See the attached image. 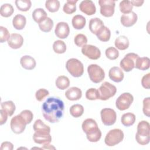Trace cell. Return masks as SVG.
Returning a JSON list of instances; mask_svg holds the SVG:
<instances>
[{
	"mask_svg": "<svg viewBox=\"0 0 150 150\" xmlns=\"http://www.w3.org/2000/svg\"><path fill=\"white\" fill-rule=\"evenodd\" d=\"M33 128L35 132H46V133L50 132V128L49 127V126L46 125L40 119H38L35 121L33 125Z\"/></svg>",
	"mask_w": 150,
	"mask_h": 150,
	"instance_id": "4316f807",
	"label": "cell"
},
{
	"mask_svg": "<svg viewBox=\"0 0 150 150\" xmlns=\"http://www.w3.org/2000/svg\"><path fill=\"white\" fill-rule=\"evenodd\" d=\"M115 46L119 50H125L129 46V40L125 36H120L115 40Z\"/></svg>",
	"mask_w": 150,
	"mask_h": 150,
	"instance_id": "83f0119b",
	"label": "cell"
},
{
	"mask_svg": "<svg viewBox=\"0 0 150 150\" xmlns=\"http://www.w3.org/2000/svg\"><path fill=\"white\" fill-rule=\"evenodd\" d=\"M97 38L102 42H107L110 40L111 36L110 30L106 26H104L101 29L96 35Z\"/></svg>",
	"mask_w": 150,
	"mask_h": 150,
	"instance_id": "4dcf8cb0",
	"label": "cell"
},
{
	"mask_svg": "<svg viewBox=\"0 0 150 150\" xmlns=\"http://www.w3.org/2000/svg\"><path fill=\"white\" fill-rule=\"evenodd\" d=\"M139 57V56L134 53H129L127 54L120 62V67L126 71H131L135 67L136 60Z\"/></svg>",
	"mask_w": 150,
	"mask_h": 150,
	"instance_id": "ba28073f",
	"label": "cell"
},
{
	"mask_svg": "<svg viewBox=\"0 0 150 150\" xmlns=\"http://www.w3.org/2000/svg\"><path fill=\"white\" fill-rule=\"evenodd\" d=\"M49 94V92L48 90L45 88H40L36 92L35 97L38 101H42Z\"/></svg>",
	"mask_w": 150,
	"mask_h": 150,
	"instance_id": "bcb514c9",
	"label": "cell"
},
{
	"mask_svg": "<svg viewBox=\"0 0 150 150\" xmlns=\"http://www.w3.org/2000/svg\"><path fill=\"white\" fill-rule=\"evenodd\" d=\"M138 16L134 12L124 14L121 16V23L125 27H131L133 26L137 21Z\"/></svg>",
	"mask_w": 150,
	"mask_h": 150,
	"instance_id": "2e32d148",
	"label": "cell"
},
{
	"mask_svg": "<svg viewBox=\"0 0 150 150\" xmlns=\"http://www.w3.org/2000/svg\"><path fill=\"white\" fill-rule=\"evenodd\" d=\"M26 121L27 124H30L33 118V114L32 112L31 111L28 110H25L21 111V112L19 114Z\"/></svg>",
	"mask_w": 150,
	"mask_h": 150,
	"instance_id": "f6af8a7d",
	"label": "cell"
},
{
	"mask_svg": "<svg viewBox=\"0 0 150 150\" xmlns=\"http://www.w3.org/2000/svg\"><path fill=\"white\" fill-rule=\"evenodd\" d=\"M100 13L105 17H111L114 13L115 2L112 0H100Z\"/></svg>",
	"mask_w": 150,
	"mask_h": 150,
	"instance_id": "7c38bea8",
	"label": "cell"
},
{
	"mask_svg": "<svg viewBox=\"0 0 150 150\" xmlns=\"http://www.w3.org/2000/svg\"><path fill=\"white\" fill-rule=\"evenodd\" d=\"M54 33L56 36L60 39L66 38L70 33V28L69 25L66 22H60L55 28Z\"/></svg>",
	"mask_w": 150,
	"mask_h": 150,
	"instance_id": "5bb4252c",
	"label": "cell"
},
{
	"mask_svg": "<svg viewBox=\"0 0 150 150\" xmlns=\"http://www.w3.org/2000/svg\"><path fill=\"white\" fill-rule=\"evenodd\" d=\"M134 101L132 95L129 93H124L121 94L115 101L117 108L121 111L128 109Z\"/></svg>",
	"mask_w": 150,
	"mask_h": 150,
	"instance_id": "9c48e42d",
	"label": "cell"
},
{
	"mask_svg": "<svg viewBox=\"0 0 150 150\" xmlns=\"http://www.w3.org/2000/svg\"><path fill=\"white\" fill-rule=\"evenodd\" d=\"M99 93V99L101 100H107L114 96L117 92V88L112 84L105 81L98 89Z\"/></svg>",
	"mask_w": 150,
	"mask_h": 150,
	"instance_id": "52a82bcc",
	"label": "cell"
},
{
	"mask_svg": "<svg viewBox=\"0 0 150 150\" xmlns=\"http://www.w3.org/2000/svg\"><path fill=\"white\" fill-rule=\"evenodd\" d=\"M77 0H67L64 4L63 10L66 14H71L76 11V4L77 2Z\"/></svg>",
	"mask_w": 150,
	"mask_h": 150,
	"instance_id": "1f68e13d",
	"label": "cell"
},
{
	"mask_svg": "<svg viewBox=\"0 0 150 150\" xmlns=\"http://www.w3.org/2000/svg\"><path fill=\"white\" fill-rule=\"evenodd\" d=\"M26 125L27 123L26 121L20 114L13 117L11 120V128L13 132L17 134L22 133L24 131Z\"/></svg>",
	"mask_w": 150,
	"mask_h": 150,
	"instance_id": "30bf717a",
	"label": "cell"
},
{
	"mask_svg": "<svg viewBox=\"0 0 150 150\" xmlns=\"http://www.w3.org/2000/svg\"><path fill=\"white\" fill-rule=\"evenodd\" d=\"M123 131L118 128L110 130L106 135L104 142L108 146H113L121 142L124 139Z\"/></svg>",
	"mask_w": 150,
	"mask_h": 150,
	"instance_id": "5b68a950",
	"label": "cell"
},
{
	"mask_svg": "<svg viewBox=\"0 0 150 150\" xmlns=\"http://www.w3.org/2000/svg\"><path fill=\"white\" fill-rule=\"evenodd\" d=\"M87 72L91 81L94 83H100L105 77L104 70L96 64H91L87 67Z\"/></svg>",
	"mask_w": 150,
	"mask_h": 150,
	"instance_id": "8992f818",
	"label": "cell"
},
{
	"mask_svg": "<svg viewBox=\"0 0 150 150\" xmlns=\"http://www.w3.org/2000/svg\"><path fill=\"white\" fill-rule=\"evenodd\" d=\"M121 123L125 127H129L132 125L135 121V115L131 112H127L124 114L121 118Z\"/></svg>",
	"mask_w": 150,
	"mask_h": 150,
	"instance_id": "f1b7e54d",
	"label": "cell"
},
{
	"mask_svg": "<svg viewBox=\"0 0 150 150\" xmlns=\"http://www.w3.org/2000/svg\"><path fill=\"white\" fill-rule=\"evenodd\" d=\"M86 97L90 100H96L99 99V93L97 89L91 88L88 89L86 93Z\"/></svg>",
	"mask_w": 150,
	"mask_h": 150,
	"instance_id": "b9f144b4",
	"label": "cell"
},
{
	"mask_svg": "<svg viewBox=\"0 0 150 150\" xmlns=\"http://www.w3.org/2000/svg\"><path fill=\"white\" fill-rule=\"evenodd\" d=\"M53 49L55 53L58 54H62L64 53L66 50V45L63 41L61 40H57L53 43Z\"/></svg>",
	"mask_w": 150,
	"mask_h": 150,
	"instance_id": "f35d334b",
	"label": "cell"
},
{
	"mask_svg": "<svg viewBox=\"0 0 150 150\" xmlns=\"http://www.w3.org/2000/svg\"><path fill=\"white\" fill-rule=\"evenodd\" d=\"M1 106L2 110H5L9 116H12L15 111V105L12 101H7L1 103Z\"/></svg>",
	"mask_w": 150,
	"mask_h": 150,
	"instance_id": "e575fe53",
	"label": "cell"
},
{
	"mask_svg": "<svg viewBox=\"0 0 150 150\" xmlns=\"http://www.w3.org/2000/svg\"><path fill=\"white\" fill-rule=\"evenodd\" d=\"M84 112V107L81 104H74L70 108V114L75 118L80 117Z\"/></svg>",
	"mask_w": 150,
	"mask_h": 150,
	"instance_id": "d590c367",
	"label": "cell"
},
{
	"mask_svg": "<svg viewBox=\"0 0 150 150\" xmlns=\"http://www.w3.org/2000/svg\"><path fill=\"white\" fill-rule=\"evenodd\" d=\"M74 42L76 45L78 47H83V46L87 45V39L84 35L80 33L74 37Z\"/></svg>",
	"mask_w": 150,
	"mask_h": 150,
	"instance_id": "7bdbcfd3",
	"label": "cell"
},
{
	"mask_svg": "<svg viewBox=\"0 0 150 150\" xmlns=\"http://www.w3.org/2000/svg\"><path fill=\"white\" fill-rule=\"evenodd\" d=\"M119 6L120 11L124 14H127L131 12L133 8V6L130 1L128 0H124L121 1Z\"/></svg>",
	"mask_w": 150,
	"mask_h": 150,
	"instance_id": "ab89813d",
	"label": "cell"
},
{
	"mask_svg": "<svg viewBox=\"0 0 150 150\" xmlns=\"http://www.w3.org/2000/svg\"><path fill=\"white\" fill-rule=\"evenodd\" d=\"M150 73H148L144 75L141 80V84L144 88L149 89L150 88Z\"/></svg>",
	"mask_w": 150,
	"mask_h": 150,
	"instance_id": "c3c4849f",
	"label": "cell"
},
{
	"mask_svg": "<svg viewBox=\"0 0 150 150\" xmlns=\"http://www.w3.org/2000/svg\"><path fill=\"white\" fill-rule=\"evenodd\" d=\"M104 26L103 22L98 18H92L89 21V29L91 33L96 35Z\"/></svg>",
	"mask_w": 150,
	"mask_h": 150,
	"instance_id": "44dd1931",
	"label": "cell"
},
{
	"mask_svg": "<svg viewBox=\"0 0 150 150\" xmlns=\"http://www.w3.org/2000/svg\"><path fill=\"white\" fill-rule=\"evenodd\" d=\"M82 53L87 57L91 60H97L101 56L100 49L91 45H86L81 48Z\"/></svg>",
	"mask_w": 150,
	"mask_h": 150,
	"instance_id": "4fadbf2b",
	"label": "cell"
},
{
	"mask_svg": "<svg viewBox=\"0 0 150 150\" xmlns=\"http://www.w3.org/2000/svg\"><path fill=\"white\" fill-rule=\"evenodd\" d=\"M100 115L103 124L106 126L112 125L116 121L117 114L113 109L110 108H103L100 112Z\"/></svg>",
	"mask_w": 150,
	"mask_h": 150,
	"instance_id": "8fae6325",
	"label": "cell"
},
{
	"mask_svg": "<svg viewBox=\"0 0 150 150\" xmlns=\"http://www.w3.org/2000/svg\"><path fill=\"white\" fill-rule=\"evenodd\" d=\"M13 149V144L10 142H8V141H5L2 143L1 146V150H5V149H7V150H12Z\"/></svg>",
	"mask_w": 150,
	"mask_h": 150,
	"instance_id": "f907efd6",
	"label": "cell"
},
{
	"mask_svg": "<svg viewBox=\"0 0 150 150\" xmlns=\"http://www.w3.org/2000/svg\"><path fill=\"white\" fill-rule=\"evenodd\" d=\"M26 19L25 16L21 14L15 15L12 20L13 26L17 30L23 29L26 25Z\"/></svg>",
	"mask_w": 150,
	"mask_h": 150,
	"instance_id": "603a6c76",
	"label": "cell"
},
{
	"mask_svg": "<svg viewBox=\"0 0 150 150\" xmlns=\"http://www.w3.org/2000/svg\"><path fill=\"white\" fill-rule=\"evenodd\" d=\"M150 98L147 97L144 99L143 100V112L144 114L147 116L148 117H149L150 116Z\"/></svg>",
	"mask_w": 150,
	"mask_h": 150,
	"instance_id": "7dc6e473",
	"label": "cell"
},
{
	"mask_svg": "<svg viewBox=\"0 0 150 150\" xmlns=\"http://www.w3.org/2000/svg\"><path fill=\"white\" fill-rule=\"evenodd\" d=\"M105 56L110 60H115L119 56V52L114 47H109L105 50Z\"/></svg>",
	"mask_w": 150,
	"mask_h": 150,
	"instance_id": "60d3db41",
	"label": "cell"
},
{
	"mask_svg": "<svg viewBox=\"0 0 150 150\" xmlns=\"http://www.w3.org/2000/svg\"><path fill=\"white\" fill-rule=\"evenodd\" d=\"M64 108L62 100L56 97H49L42 104L43 115L49 122H57L63 115Z\"/></svg>",
	"mask_w": 150,
	"mask_h": 150,
	"instance_id": "6da1fadb",
	"label": "cell"
},
{
	"mask_svg": "<svg viewBox=\"0 0 150 150\" xmlns=\"http://www.w3.org/2000/svg\"><path fill=\"white\" fill-rule=\"evenodd\" d=\"M42 149H55V147L53 146L52 145H50L49 144H47L43 145V146L42 148Z\"/></svg>",
	"mask_w": 150,
	"mask_h": 150,
	"instance_id": "f5cc1de1",
	"label": "cell"
},
{
	"mask_svg": "<svg viewBox=\"0 0 150 150\" xmlns=\"http://www.w3.org/2000/svg\"><path fill=\"white\" fill-rule=\"evenodd\" d=\"M15 5L19 10L26 12L30 8L32 2L30 0H16L15 1Z\"/></svg>",
	"mask_w": 150,
	"mask_h": 150,
	"instance_id": "8d00e7d4",
	"label": "cell"
},
{
	"mask_svg": "<svg viewBox=\"0 0 150 150\" xmlns=\"http://www.w3.org/2000/svg\"><path fill=\"white\" fill-rule=\"evenodd\" d=\"M65 96L69 100H78L80 98H81L82 96V91L78 87H72L66 91Z\"/></svg>",
	"mask_w": 150,
	"mask_h": 150,
	"instance_id": "ffe728a7",
	"label": "cell"
},
{
	"mask_svg": "<svg viewBox=\"0 0 150 150\" xmlns=\"http://www.w3.org/2000/svg\"><path fill=\"white\" fill-rule=\"evenodd\" d=\"M71 23L74 29L80 30L82 29L85 26L86 20L83 16L81 15H77L73 17Z\"/></svg>",
	"mask_w": 150,
	"mask_h": 150,
	"instance_id": "d4e9b609",
	"label": "cell"
},
{
	"mask_svg": "<svg viewBox=\"0 0 150 150\" xmlns=\"http://www.w3.org/2000/svg\"><path fill=\"white\" fill-rule=\"evenodd\" d=\"M80 10L87 15H92L96 12V8L92 1L84 0L79 5Z\"/></svg>",
	"mask_w": 150,
	"mask_h": 150,
	"instance_id": "9a60e30c",
	"label": "cell"
},
{
	"mask_svg": "<svg viewBox=\"0 0 150 150\" xmlns=\"http://www.w3.org/2000/svg\"><path fill=\"white\" fill-rule=\"evenodd\" d=\"M45 7L50 12H57L60 8V2L57 0H47L45 2Z\"/></svg>",
	"mask_w": 150,
	"mask_h": 150,
	"instance_id": "74e56055",
	"label": "cell"
},
{
	"mask_svg": "<svg viewBox=\"0 0 150 150\" xmlns=\"http://www.w3.org/2000/svg\"><path fill=\"white\" fill-rule=\"evenodd\" d=\"M150 60L148 57H138L135 63V67L141 70H146L149 68Z\"/></svg>",
	"mask_w": 150,
	"mask_h": 150,
	"instance_id": "cb8c5ba5",
	"label": "cell"
},
{
	"mask_svg": "<svg viewBox=\"0 0 150 150\" xmlns=\"http://www.w3.org/2000/svg\"><path fill=\"white\" fill-rule=\"evenodd\" d=\"M38 25L39 29L42 32H49L52 30L53 27V21L51 18L47 17L45 20H44L43 22L39 23Z\"/></svg>",
	"mask_w": 150,
	"mask_h": 150,
	"instance_id": "d6a6232c",
	"label": "cell"
},
{
	"mask_svg": "<svg viewBox=\"0 0 150 150\" xmlns=\"http://www.w3.org/2000/svg\"><path fill=\"white\" fill-rule=\"evenodd\" d=\"M9 32L8 29L4 27L0 26V42L1 43H4L6 41H8L10 38Z\"/></svg>",
	"mask_w": 150,
	"mask_h": 150,
	"instance_id": "ee69618b",
	"label": "cell"
},
{
	"mask_svg": "<svg viewBox=\"0 0 150 150\" xmlns=\"http://www.w3.org/2000/svg\"><path fill=\"white\" fill-rule=\"evenodd\" d=\"M47 17L46 12L42 8H37L32 12V18L38 24L45 20Z\"/></svg>",
	"mask_w": 150,
	"mask_h": 150,
	"instance_id": "484cf974",
	"label": "cell"
},
{
	"mask_svg": "<svg viewBox=\"0 0 150 150\" xmlns=\"http://www.w3.org/2000/svg\"><path fill=\"white\" fill-rule=\"evenodd\" d=\"M108 76L111 80L116 83L121 82L124 77L122 70L120 67L117 66L112 67L110 69Z\"/></svg>",
	"mask_w": 150,
	"mask_h": 150,
	"instance_id": "d6986e66",
	"label": "cell"
},
{
	"mask_svg": "<svg viewBox=\"0 0 150 150\" xmlns=\"http://www.w3.org/2000/svg\"><path fill=\"white\" fill-rule=\"evenodd\" d=\"M82 129L86 134L87 139L91 142L98 141L101 137V132L95 120L92 118L85 120L82 124Z\"/></svg>",
	"mask_w": 150,
	"mask_h": 150,
	"instance_id": "7a4b0ae2",
	"label": "cell"
},
{
	"mask_svg": "<svg viewBox=\"0 0 150 150\" xmlns=\"http://www.w3.org/2000/svg\"><path fill=\"white\" fill-rule=\"evenodd\" d=\"M20 63L22 67L26 70H32L35 67L36 64L35 59L28 55L22 56L21 58Z\"/></svg>",
	"mask_w": 150,
	"mask_h": 150,
	"instance_id": "7402d4cb",
	"label": "cell"
},
{
	"mask_svg": "<svg viewBox=\"0 0 150 150\" xmlns=\"http://www.w3.org/2000/svg\"><path fill=\"white\" fill-rule=\"evenodd\" d=\"M34 142L38 144H49L52 141V137L50 133L35 132L33 135Z\"/></svg>",
	"mask_w": 150,
	"mask_h": 150,
	"instance_id": "ac0fdd59",
	"label": "cell"
},
{
	"mask_svg": "<svg viewBox=\"0 0 150 150\" xmlns=\"http://www.w3.org/2000/svg\"><path fill=\"white\" fill-rule=\"evenodd\" d=\"M130 2L132 5V6H141L144 2V1H140V0H135V1H131Z\"/></svg>",
	"mask_w": 150,
	"mask_h": 150,
	"instance_id": "816d5d0a",
	"label": "cell"
},
{
	"mask_svg": "<svg viewBox=\"0 0 150 150\" xmlns=\"http://www.w3.org/2000/svg\"><path fill=\"white\" fill-rule=\"evenodd\" d=\"M23 43V38L20 34L12 33L8 40V44L12 49H17L20 48Z\"/></svg>",
	"mask_w": 150,
	"mask_h": 150,
	"instance_id": "e0dca14e",
	"label": "cell"
},
{
	"mask_svg": "<svg viewBox=\"0 0 150 150\" xmlns=\"http://www.w3.org/2000/svg\"><path fill=\"white\" fill-rule=\"evenodd\" d=\"M56 86L60 90H64L69 87L70 80L69 78L64 76H60L56 80Z\"/></svg>",
	"mask_w": 150,
	"mask_h": 150,
	"instance_id": "f546056e",
	"label": "cell"
},
{
	"mask_svg": "<svg viewBox=\"0 0 150 150\" xmlns=\"http://www.w3.org/2000/svg\"><path fill=\"white\" fill-rule=\"evenodd\" d=\"M0 115H1V117H0V125H2L4 124H5L8 119V113L4 110L1 109L0 110Z\"/></svg>",
	"mask_w": 150,
	"mask_h": 150,
	"instance_id": "681fc988",
	"label": "cell"
},
{
	"mask_svg": "<svg viewBox=\"0 0 150 150\" xmlns=\"http://www.w3.org/2000/svg\"><path fill=\"white\" fill-rule=\"evenodd\" d=\"M135 139L137 142L141 145L149 144L150 141V126L148 122L143 120L138 123Z\"/></svg>",
	"mask_w": 150,
	"mask_h": 150,
	"instance_id": "3957f363",
	"label": "cell"
},
{
	"mask_svg": "<svg viewBox=\"0 0 150 150\" xmlns=\"http://www.w3.org/2000/svg\"><path fill=\"white\" fill-rule=\"evenodd\" d=\"M66 67L69 73L74 77H80L84 73L83 64L77 59H69L66 62Z\"/></svg>",
	"mask_w": 150,
	"mask_h": 150,
	"instance_id": "277c9868",
	"label": "cell"
},
{
	"mask_svg": "<svg viewBox=\"0 0 150 150\" xmlns=\"http://www.w3.org/2000/svg\"><path fill=\"white\" fill-rule=\"evenodd\" d=\"M13 8L10 4H4L1 6L0 13L1 15L3 17H9L13 14Z\"/></svg>",
	"mask_w": 150,
	"mask_h": 150,
	"instance_id": "836d02e7",
	"label": "cell"
}]
</instances>
